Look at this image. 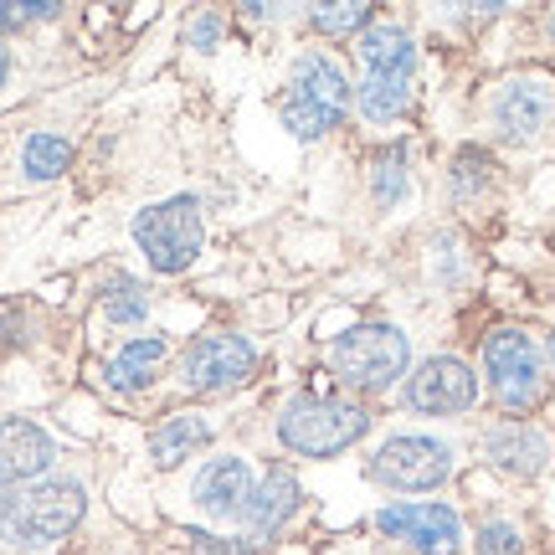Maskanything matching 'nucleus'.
<instances>
[{"instance_id":"nucleus-7","label":"nucleus","mask_w":555,"mask_h":555,"mask_svg":"<svg viewBox=\"0 0 555 555\" xmlns=\"http://www.w3.org/2000/svg\"><path fill=\"white\" fill-rule=\"evenodd\" d=\"M483 371H489L494 397L504 401L509 412H530V406L545 397L540 350L530 345V335H519V330H494V335H489V345H483Z\"/></svg>"},{"instance_id":"nucleus-23","label":"nucleus","mask_w":555,"mask_h":555,"mask_svg":"<svg viewBox=\"0 0 555 555\" xmlns=\"http://www.w3.org/2000/svg\"><path fill=\"white\" fill-rule=\"evenodd\" d=\"M519 551H525V540H519L515 525L494 519V525L478 530V555H519Z\"/></svg>"},{"instance_id":"nucleus-18","label":"nucleus","mask_w":555,"mask_h":555,"mask_svg":"<svg viewBox=\"0 0 555 555\" xmlns=\"http://www.w3.org/2000/svg\"><path fill=\"white\" fill-rule=\"evenodd\" d=\"M206 437H211V427H206L201 416H170V422H159V427H155L150 448H155L159 468H176L180 457H191Z\"/></svg>"},{"instance_id":"nucleus-12","label":"nucleus","mask_w":555,"mask_h":555,"mask_svg":"<svg viewBox=\"0 0 555 555\" xmlns=\"http://www.w3.org/2000/svg\"><path fill=\"white\" fill-rule=\"evenodd\" d=\"M551 114H555V93H551V82H540V78L504 82V93L494 99V124L509 144L535 139L540 129L551 124Z\"/></svg>"},{"instance_id":"nucleus-14","label":"nucleus","mask_w":555,"mask_h":555,"mask_svg":"<svg viewBox=\"0 0 555 555\" xmlns=\"http://www.w3.org/2000/svg\"><path fill=\"white\" fill-rule=\"evenodd\" d=\"M483 453H489V463H494V468H504V474L535 478L540 468L551 463V442H545V433H540V427L509 422V427H494V433H489Z\"/></svg>"},{"instance_id":"nucleus-16","label":"nucleus","mask_w":555,"mask_h":555,"mask_svg":"<svg viewBox=\"0 0 555 555\" xmlns=\"http://www.w3.org/2000/svg\"><path fill=\"white\" fill-rule=\"evenodd\" d=\"M298 509V478L288 474V468H273V474L262 478L258 489L247 494V504H242V519L253 525V535H273L283 519Z\"/></svg>"},{"instance_id":"nucleus-5","label":"nucleus","mask_w":555,"mask_h":555,"mask_svg":"<svg viewBox=\"0 0 555 555\" xmlns=\"http://www.w3.org/2000/svg\"><path fill=\"white\" fill-rule=\"evenodd\" d=\"M406 356H412L406 335L391 330V324H356L330 350L339 380H350L356 391H386V386H397V376L406 371Z\"/></svg>"},{"instance_id":"nucleus-8","label":"nucleus","mask_w":555,"mask_h":555,"mask_svg":"<svg viewBox=\"0 0 555 555\" xmlns=\"http://www.w3.org/2000/svg\"><path fill=\"white\" fill-rule=\"evenodd\" d=\"M453 474V453L437 442V437H391L376 457H371V478L401 494L416 489H437L442 478Z\"/></svg>"},{"instance_id":"nucleus-3","label":"nucleus","mask_w":555,"mask_h":555,"mask_svg":"<svg viewBox=\"0 0 555 555\" xmlns=\"http://www.w3.org/2000/svg\"><path fill=\"white\" fill-rule=\"evenodd\" d=\"M278 108H283V124L298 139H319L330 129H339L345 108H350V82H345V73L330 57L309 52V57L294 62V82H288V93H283Z\"/></svg>"},{"instance_id":"nucleus-28","label":"nucleus","mask_w":555,"mask_h":555,"mask_svg":"<svg viewBox=\"0 0 555 555\" xmlns=\"http://www.w3.org/2000/svg\"><path fill=\"white\" fill-rule=\"evenodd\" d=\"M551 356H555V335H551Z\"/></svg>"},{"instance_id":"nucleus-11","label":"nucleus","mask_w":555,"mask_h":555,"mask_svg":"<svg viewBox=\"0 0 555 555\" xmlns=\"http://www.w3.org/2000/svg\"><path fill=\"white\" fill-rule=\"evenodd\" d=\"M478 397V380L474 371L453 356H433L427 365H416V376L406 380V401L416 412L427 416H453V412H468Z\"/></svg>"},{"instance_id":"nucleus-27","label":"nucleus","mask_w":555,"mask_h":555,"mask_svg":"<svg viewBox=\"0 0 555 555\" xmlns=\"http://www.w3.org/2000/svg\"><path fill=\"white\" fill-rule=\"evenodd\" d=\"M5 504H11V494H5V483H0V509H5Z\"/></svg>"},{"instance_id":"nucleus-10","label":"nucleus","mask_w":555,"mask_h":555,"mask_svg":"<svg viewBox=\"0 0 555 555\" xmlns=\"http://www.w3.org/2000/svg\"><path fill=\"white\" fill-rule=\"evenodd\" d=\"M258 365V350L242 335H206L196 339L185 360H180V376L191 391H227V386H242Z\"/></svg>"},{"instance_id":"nucleus-2","label":"nucleus","mask_w":555,"mask_h":555,"mask_svg":"<svg viewBox=\"0 0 555 555\" xmlns=\"http://www.w3.org/2000/svg\"><path fill=\"white\" fill-rule=\"evenodd\" d=\"M82 504H88V499H82V489L73 478L31 483L26 494H11V504L0 509V540L16 545V551L52 545V540H62L82 519Z\"/></svg>"},{"instance_id":"nucleus-13","label":"nucleus","mask_w":555,"mask_h":555,"mask_svg":"<svg viewBox=\"0 0 555 555\" xmlns=\"http://www.w3.org/2000/svg\"><path fill=\"white\" fill-rule=\"evenodd\" d=\"M52 457H57V448L37 422H21V416L0 422V483H26V478L47 474Z\"/></svg>"},{"instance_id":"nucleus-9","label":"nucleus","mask_w":555,"mask_h":555,"mask_svg":"<svg viewBox=\"0 0 555 555\" xmlns=\"http://www.w3.org/2000/svg\"><path fill=\"white\" fill-rule=\"evenodd\" d=\"M376 525L380 535L401 540L416 555H457V540H463V525L448 504H391L376 515Z\"/></svg>"},{"instance_id":"nucleus-21","label":"nucleus","mask_w":555,"mask_h":555,"mask_svg":"<svg viewBox=\"0 0 555 555\" xmlns=\"http://www.w3.org/2000/svg\"><path fill=\"white\" fill-rule=\"evenodd\" d=\"M309 21H314L319 31H330V37H350V31L371 26V5H314Z\"/></svg>"},{"instance_id":"nucleus-15","label":"nucleus","mask_w":555,"mask_h":555,"mask_svg":"<svg viewBox=\"0 0 555 555\" xmlns=\"http://www.w3.org/2000/svg\"><path fill=\"white\" fill-rule=\"evenodd\" d=\"M247 494H253V468L242 457H217L196 478V504L211 509V515H237Z\"/></svg>"},{"instance_id":"nucleus-29","label":"nucleus","mask_w":555,"mask_h":555,"mask_svg":"<svg viewBox=\"0 0 555 555\" xmlns=\"http://www.w3.org/2000/svg\"><path fill=\"white\" fill-rule=\"evenodd\" d=\"M551 37H555V16H551Z\"/></svg>"},{"instance_id":"nucleus-4","label":"nucleus","mask_w":555,"mask_h":555,"mask_svg":"<svg viewBox=\"0 0 555 555\" xmlns=\"http://www.w3.org/2000/svg\"><path fill=\"white\" fill-rule=\"evenodd\" d=\"M371 427V416L360 401H345V397H298L288 401V412L278 422V437L294 448V453H309V457H330V453H345L350 442H360Z\"/></svg>"},{"instance_id":"nucleus-6","label":"nucleus","mask_w":555,"mask_h":555,"mask_svg":"<svg viewBox=\"0 0 555 555\" xmlns=\"http://www.w3.org/2000/svg\"><path fill=\"white\" fill-rule=\"evenodd\" d=\"M134 242L155 273H185L201 253V206L191 196L159 201L134 217Z\"/></svg>"},{"instance_id":"nucleus-24","label":"nucleus","mask_w":555,"mask_h":555,"mask_svg":"<svg viewBox=\"0 0 555 555\" xmlns=\"http://www.w3.org/2000/svg\"><path fill=\"white\" fill-rule=\"evenodd\" d=\"M401 150H386V159H380V170H376V201L380 206H391V201L406 191V170H401Z\"/></svg>"},{"instance_id":"nucleus-22","label":"nucleus","mask_w":555,"mask_h":555,"mask_svg":"<svg viewBox=\"0 0 555 555\" xmlns=\"http://www.w3.org/2000/svg\"><path fill=\"white\" fill-rule=\"evenodd\" d=\"M57 16V0H0V31H16L26 21Z\"/></svg>"},{"instance_id":"nucleus-26","label":"nucleus","mask_w":555,"mask_h":555,"mask_svg":"<svg viewBox=\"0 0 555 555\" xmlns=\"http://www.w3.org/2000/svg\"><path fill=\"white\" fill-rule=\"evenodd\" d=\"M5 73H11V57H5V47H0V88H5Z\"/></svg>"},{"instance_id":"nucleus-19","label":"nucleus","mask_w":555,"mask_h":555,"mask_svg":"<svg viewBox=\"0 0 555 555\" xmlns=\"http://www.w3.org/2000/svg\"><path fill=\"white\" fill-rule=\"evenodd\" d=\"M21 165H26V176L31 180H52L67 170V144H62L57 134H31L26 139V155H21Z\"/></svg>"},{"instance_id":"nucleus-20","label":"nucleus","mask_w":555,"mask_h":555,"mask_svg":"<svg viewBox=\"0 0 555 555\" xmlns=\"http://www.w3.org/2000/svg\"><path fill=\"white\" fill-rule=\"evenodd\" d=\"M103 309H108L114 324H134V319H144L150 298H144V288H139L134 278H114V283H108V298H103Z\"/></svg>"},{"instance_id":"nucleus-17","label":"nucleus","mask_w":555,"mask_h":555,"mask_svg":"<svg viewBox=\"0 0 555 555\" xmlns=\"http://www.w3.org/2000/svg\"><path fill=\"white\" fill-rule=\"evenodd\" d=\"M159 360H165V339L159 335H144V339H129L114 365H108V380L124 386V391H139V386H150V376L159 371Z\"/></svg>"},{"instance_id":"nucleus-25","label":"nucleus","mask_w":555,"mask_h":555,"mask_svg":"<svg viewBox=\"0 0 555 555\" xmlns=\"http://www.w3.org/2000/svg\"><path fill=\"white\" fill-rule=\"evenodd\" d=\"M185 37H191V47H201V52H211V47H217V37H221V21H217V16L191 21V31H185Z\"/></svg>"},{"instance_id":"nucleus-1","label":"nucleus","mask_w":555,"mask_h":555,"mask_svg":"<svg viewBox=\"0 0 555 555\" xmlns=\"http://www.w3.org/2000/svg\"><path fill=\"white\" fill-rule=\"evenodd\" d=\"M360 57H365V82H360V114L365 119H397L406 99H412V73H416V47L401 26H371L360 37Z\"/></svg>"}]
</instances>
